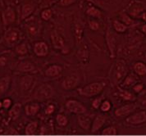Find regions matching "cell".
<instances>
[{
  "label": "cell",
  "mask_w": 146,
  "mask_h": 136,
  "mask_svg": "<svg viewBox=\"0 0 146 136\" xmlns=\"http://www.w3.org/2000/svg\"><path fill=\"white\" fill-rule=\"evenodd\" d=\"M128 74V67L127 64L124 60L117 61L111 69V81L113 80L114 84H121L124 78Z\"/></svg>",
  "instance_id": "6da1fadb"
},
{
  "label": "cell",
  "mask_w": 146,
  "mask_h": 136,
  "mask_svg": "<svg viewBox=\"0 0 146 136\" xmlns=\"http://www.w3.org/2000/svg\"><path fill=\"white\" fill-rule=\"evenodd\" d=\"M106 87V83L104 82H93L86 84L81 88H79L77 91L81 96L87 98H92L99 96Z\"/></svg>",
  "instance_id": "7a4b0ae2"
},
{
  "label": "cell",
  "mask_w": 146,
  "mask_h": 136,
  "mask_svg": "<svg viewBox=\"0 0 146 136\" xmlns=\"http://www.w3.org/2000/svg\"><path fill=\"white\" fill-rule=\"evenodd\" d=\"M54 94L53 87L48 84H42L36 89L34 98L38 101H46Z\"/></svg>",
  "instance_id": "3957f363"
},
{
  "label": "cell",
  "mask_w": 146,
  "mask_h": 136,
  "mask_svg": "<svg viewBox=\"0 0 146 136\" xmlns=\"http://www.w3.org/2000/svg\"><path fill=\"white\" fill-rule=\"evenodd\" d=\"M126 124L131 126H139L146 123V111H134L126 118Z\"/></svg>",
  "instance_id": "277c9868"
},
{
  "label": "cell",
  "mask_w": 146,
  "mask_h": 136,
  "mask_svg": "<svg viewBox=\"0 0 146 136\" xmlns=\"http://www.w3.org/2000/svg\"><path fill=\"white\" fill-rule=\"evenodd\" d=\"M146 10L145 4L141 1L133 0L131 1L126 7V13H127L132 18H139Z\"/></svg>",
  "instance_id": "5b68a950"
},
{
  "label": "cell",
  "mask_w": 146,
  "mask_h": 136,
  "mask_svg": "<svg viewBox=\"0 0 146 136\" xmlns=\"http://www.w3.org/2000/svg\"><path fill=\"white\" fill-rule=\"evenodd\" d=\"M105 39H106V44L109 51L110 58H116V53H117V38L115 35V33L112 30L111 27H108L106 30V34H105Z\"/></svg>",
  "instance_id": "8992f818"
},
{
  "label": "cell",
  "mask_w": 146,
  "mask_h": 136,
  "mask_svg": "<svg viewBox=\"0 0 146 136\" xmlns=\"http://www.w3.org/2000/svg\"><path fill=\"white\" fill-rule=\"evenodd\" d=\"M50 38H51V41H52V45L55 49L60 50L62 52L66 53V52L65 51V49L66 48V45H65V39L63 38V36L56 29L53 30L51 32Z\"/></svg>",
  "instance_id": "52a82bcc"
},
{
  "label": "cell",
  "mask_w": 146,
  "mask_h": 136,
  "mask_svg": "<svg viewBox=\"0 0 146 136\" xmlns=\"http://www.w3.org/2000/svg\"><path fill=\"white\" fill-rule=\"evenodd\" d=\"M66 108L70 112L74 113V114H85L86 112V107L82 103L76 99H69L66 102Z\"/></svg>",
  "instance_id": "ba28073f"
},
{
  "label": "cell",
  "mask_w": 146,
  "mask_h": 136,
  "mask_svg": "<svg viewBox=\"0 0 146 136\" xmlns=\"http://www.w3.org/2000/svg\"><path fill=\"white\" fill-rule=\"evenodd\" d=\"M17 20V13L13 7H7L2 12V21L4 26H8L15 23Z\"/></svg>",
  "instance_id": "9c48e42d"
},
{
  "label": "cell",
  "mask_w": 146,
  "mask_h": 136,
  "mask_svg": "<svg viewBox=\"0 0 146 136\" xmlns=\"http://www.w3.org/2000/svg\"><path fill=\"white\" fill-rule=\"evenodd\" d=\"M21 38V32L16 28H9L4 33L3 39L8 45L15 44Z\"/></svg>",
  "instance_id": "30bf717a"
},
{
  "label": "cell",
  "mask_w": 146,
  "mask_h": 136,
  "mask_svg": "<svg viewBox=\"0 0 146 136\" xmlns=\"http://www.w3.org/2000/svg\"><path fill=\"white\" fill-rule=\"evenodd\" d=\"M137 107L136 105L134 103H128L125 104L121 107H120L118 108H117L114 111V115L116 117H128L129 115H131L132 112L136 110Z\"/></svg>",
  "instance_id": "8fae6325"
},
{
  "label": "cell",
  "mask_w": 146,
  "mask_h": 136,
  "mask_svg": "<svg viewBox=\"0 0 146 136\" xmlns=\"http://www.w3.org/2000/svg\"><path fill=\"white\" fill-rule=\"evenodd\" d=\"M80 83L79 78L75 75L67 76L62 82V87L65 90H72L76 89Z\"/></svg>",
  "instance_id": "7c38bea8"
},
{
  "label": "cell",
  "mask_w": 146,
  "mask_h": 136,
  "mask_svg": "<svg viewBox=\"0 0 146 136\" xmlns=\"http://www.w3.org/2000/svg\"><path fill=\"white\" fill-rule=\"evenodd\" d=\"M34 52L37 57L44 58L48 54V46L44 41L36 42L34 45Z\"/></svg>",
  "instance_id": "4fadbf2b"
},
{
  "label": "cell",
  "mask_w": 146,
  "mask_h": 136,
  "mask_svg": "<svg viewBox=\"0 0 146 136\" xmlns=\"http://www.w3.org/2000/svg\"><path fill=\"white\" fill-rule=\"evenodd\" d=\"M107 121V117L104 115H97L96 117L94 118L93 121H92V125H91V129L90 131L91 133H97L100 130L102 129V127L104 125V124L106 123Z\"/></svg>",
  "instance_id": "5bb4252c"
},
{
  "label": "cell",
  "mask_w": 146,
  "mask_h": 136,
  "mask_svg": "<svg viewBox=\"0 0 146 136\" xmlns=\"http://www.w3.org/2000/svg\"><path fill=\"white\" fill-rule=\"evenodd\" d=\"M35 10V6L33 3H24L21 9V20H27L29 18Z\"/></svg>",
  "instance_id": "9a60e30c"
},
{
  "label": "cell",
  "mask_w": 146,
  "mask_h": 136,
  "mask_svg": "<svg viewBox=\"0 0 146 136\" xmlns=\"http://www.w3.org/2000/svg\"><path fill=\"white\" fill-rule=\"evenodd\" d=\"M62 72V66L53 64V65L48 66V68L44 71V74L47 77L54 78L60 76Z\"/></svg>",
  "instance_id": "2e32d148"
},
{
  "label": "cell",
  "mask_w": 146,
  "mask_h": 136,
  "mask_svg": "<svg viewBox=\"0 0 146 136\" xmlns=\"http://www.w3.org/2000/svg\"><path fill=\"white\" fill-rule=\"evenodd\" d=\"M78 125L84 130H89L90 129H91L92 120L87 115L80 114L78 117Z\"/></svg>",
  "instance_id": "e0dca14e"
},
{
  "label": "cell",
  "mask_w": 146,
  "mask_h": 136,
  "mask_svg": "<svg viewBox=\"0 0 146 136\" xmlns=\"http://www.w3.org/2000/svg\"><path fill=\"white\" fill-rule=\"evenodd\" d=\"M17 69L18 71L25 72V73H31L36 71L35 66L34 65L32 62H27V61H22L19 62V64L17 66Z\"/></svg>",
  "instance_id": "ac0fdd59"
},
{
  "label": "cell",
  "mask_w": 146,
  "mask_h": 136,
  "mask_svg": "<svg viewBox=\"0 0 146 136\" xmlns=\"http://www.w3.org/2000/svg\"><path fill=\"white\" fill-rule=\"evenodd\" d=\"M40 109V104L37 103H31L25 106V112L28 117L35 116Z\"/></svg>",
  "instance_id": "d6986e66"
},
{
  "label": "cell",
  "mask_w": 146,
  "mask_h": 136,
  "mask_svg": "<svg viewBox=\"0 0 146 136\" xmlns=\"http://www.w3.org/2000/svg\"><path fill=\"white\" fill-rule=\"evenodd\" d=\"M83 31H84V24L79 21H76L74 25V35L76 42H80L82 36H83Z\"/></svg>",
  "instance_id": "ffe728a7"
},
{
  "label": "cell",
  "mask_w": 146,
  "mask_h": 136,
  "mask_svg": "<svg viewBox=\"0 0 146 136\" xmlns=\"http://www.w3.org/2000/svg\"><path fill=\"white\" fill-rule=\"evenodd\" d=\"M136 83H137V78L135 76V75L127 74L126 77L122 80V82L121 83V85L122 88H130V87H133V85Z\"/></svg>",
  "instance_id": "44dd1931"
},
{
  "label": "cell",
  "mask_w": 146,
  "mask_h": 136,
  "mask_svg": "<svg viewBox=\"0 0 146 136\" xmlns=\"http://www.w3.org/2000/svg\"><path fill=\"white\" fill-rule=\"evenodd\" d=\"M133 71L138 76H146V64L143 62H136L133 66Z\"/></svg>",
  "instance_id": "7402d4cb"
},
{
  "label": "cell",
  "mask_w": 146,
  "mask_h": 136,
  "mask_svg": "<svg viewBox=\"0 0 146 136\" xmlns=\"http://www.w3.org/2000/svg\"><path fill=\"white\" fill-rule=\"evenodd\" d=\"M112 26H113V30L117 33H124L126 32L128 26H126L125 23H123L121 21H120L119 19H115L113 20L112 22Z\"/></svg>",
  "instance_id": "603a6c76"
},
{
  "label": "cell",
  "mask_w": 146,
  "mask_h": 136,
  "mask_svg": "<svg viewBox=\"0 0 146 136\" xmlns=\"http://www.w3.org/2000/svg\"><path fill=\"white\" fill-rule=\"evenodd\" d=\"M86 13L88 17H90L92 18H102L103 17V13L100 8L94 6L89 7L86 11Z\"/></svg>",
  "instance_id": "cb8c5ba5"
},
{
  "label": "cell",
  "mask_w": 146,
  "mask_h": 136,
  "mask_svg": "<svg viewBox=\"0 0 146 136\" xmlns=\"http://www.w3.org/2000/svg\"><path fill=\"white\" fill-rule=\"evenodd\" d=\"M11 83L10 76H3L0 78V96L3 95L9 89Z\"/></svg>",
  "instance_id": "d4e9b609"
},
{
  "label": "cell",
  "mask_w": 146,
  "mask_h": 136,
  "mask_svg": "<svg viewBox=\"0 0 146 136\" xmlns=\"http://www.w3.org/2000/svg\"><path fill=\"white\" fill-rule=\"evenodd\" d=\"M117 95L124 101H135V96L132 93L124 89H119Z\"/></svg>",
  "instance_id": "484cf974"
},
{
  "label": "cell",
  "mask_w": 146,
  "mask_h": 136,
  "mask_svg": "<svg viewBox=\"0 0 146 136\" xmlns=\"http://www.w3.org/2000/svg\"><path fill=\"white\" fill-rule=\"evenodd\" d=\"M21 110V104L19 103L14 104L13 106L12 107V108L9 111V112H8L9 117L12 120L15 121L16 119H17L18 117L20 116Z\"/></svg>",
  "instance_id": "4316f807"
},
{
  "label": "cell",
  "mask_w": 146,
  "mask_h": 136,
  "mask_svg": "<svg viewBox=\"0 0 146 136\" xmlns=\"http://www.w3.org/2000/svg\"><path fill=\"white\" fill-rule=\"evenodd\" d=\"M119 18L118 19L120 21H121L123 23H125L127 26H131L134 25L135 23V21L134 18H132L129 14L126 12H122V13H120L118 15Z\"/></svg>",
  "instance_id": "83f0119b"
},
{
  "label": "cell",
  "mask_w": 146,
  "mask_h": 136,
  "mask_svg": "<svg viewBox=\"0 0 146 136\" xmlns=\"http://www.w3.org/2000/svg\"><path fill=\"white\" fill-rule=\"evenodd\" d=\"M33 83V77L31 76H26L21 78V87L23 90H28Z\"/></svg>",
  "instance_id": "f1b7e54d"
},
{
  "label": "cell",
  "mask_w": 146,
  "mask_h": 136,
  "mask_svg": "<svg viewBox=\"0 0 146 136\" xmlns=\"http://www.w3.org/2000/svg\"><path fill=\"white\" fill-rule=\"evenodd\" d=\"M39 26L35 23V22H31L28 23L27 26V31L28 34L31 37H35L39 33Z\"/></svg>",
  "instance_id": "f546056e"
},
{
  "label": "cell",
  "mask_w": 146,
  "mask_h": 136,
  "mask_svg": "<svg viewBox=\"0 0 146 136\" xmlns=\"http://www.w3.org/2000/svg\"><path fill=\"white\" fill-rule=\"evenodd\" d=\"M53 9L50 8V7H45L44 9H43L40 13V17L41 19L45 21H48L49 20L51 19L53 17Z\"/></svg>",
  "instance_id": "4dcf8cb0"
},
{
  "label": "cell",
  "mask_w": 146,
  "mask_h": 136,
  "mask_svg": "<svg viewBox=\"0 0 146 136\" xmlns=\"http://www.w3.org/2000/svg\"><path fill=\"white\" fill-rule=\"evenodd\" d=\"M77 58L83 63H86V62H88L89 52H88L87 48H86V47H84V48H81L77 52Z\"/></svg>",
  "instance_id": "1f68e13d"
},
{
  "label": "cell",
  "mask_w": 146,
  "mask_h": 136,
  "mask_svg": "<svg viewBox=\"0 0 146 136\" xmlns=\"http://www.w3.org/2000/svg\"><path fill=\"white\" fill-rule=\"evenodd\" d=\"M37 128H38V123L36 121H31L26 126L25 133H26V135H34L35 133V131L37 130Z\"/></svg>",
  "instance_id": "d6a6232c"
},
{
  "label": "cell",
  "mask_w": 146,
  "mask_h": 136,
  "mask_svg": "<svg viewBox=\"0 0 146 136\" xmlns=\"http://www.w3.org/2000/svg\"><path fill=\"white\" fill-rule=\"evenodd\" d=\"M56 122L59 126L64 127L68 124V118L66 117V115H64L62 113H58L56 116Z\"/></svg>",
  "instance_id": "836d02e7"
},
{
  "label": "cell",
  "mask_w": 146,
  "mask_h": 136,
  "mask_svg": "<svg viewBox=\"0 0 146 136\" xmlns=\"http://www.w3.org/2000/svg\"><path fill=\"white\" fill-rule=\"evenodd\" d=\"M15 51L16 52L21 55V56H23V55H26L28 52V48H27V45L25 43H21L19 44L18 45L16 46V48H15Z\"/></svg>",
  "instance_id": "e575fe53"
},
{
  "label": "cell",
  "mask_w": 146,
  "mask_h": 136,
  "mask_svg": "<svg viewBox=\"0 0 146 136\" xmlns=\"http://www.w3.org/2000/svg\"><path fill=\"white\" fill-rule=\"evenodd\" d=\"M117 134V129L114 125H109L102 130V135H115Z\"/></svg>",
  "instance_id": "d590c367"
},
{
  "label": "cell",
  "mask_w": 146,
  "mask_h": 136,
  "mask_svg": "<svg viewBox=\"0 0 146 136\" xmlns=\"http://www.w3.org/2000/svg\"><path fill=\"white\" fill-rule=\"evenodd\" d=\"M88 26H89V28L93 31H99L100 28V23L98 22V21L94 19H90L89 20V22H88Z\"/></svg>",
  "instance_id": "8d00e7d4"
},
{
  "label": "cell",
  "mask_w": 146,
  "mask_h": 136,
  "mask_svg": "<svg viewBox=\"0 0 146 136\" xmlns=\"http://www.w3.org/2000/svg\"><path fill=\"white\" fill-rule=\"evenodd\" d=\"M78 0H58V5L62 7H70L76 3Z\"/></svg>",
  "instance_id": "74e56055"
},
{
  "label": "cell",
  "mask_w": 146,
  "mask_h": 136,
  "mask_svg": "<svg viewBox=\"0 0 146 136\" xmlns=\"http://www.w3.org/2000/svg\"><path fill=\"white\" fill-rule=\"evenodd\" d=\"M112 108V103H110L109 100H104L102 102V104L100 106V110L102 111L103 112H108L109 111L111 110Z\"/></svg>",
  "instance_id": "f35d334b"
},
{
  "label": "cell",
  "mask_w": 146,
  "mask_h": 136,
  "mask_svg": "<svg viewBox=\"0 0 146 136\" xmlns=\"http://www.w3.org/2000/svg\"><path fill=\"white\" fill-rule=\"evenodd\" d=\"M102 102H103L102 97L95 98L93 101H92V103H91V106H92V107H93L94 109L97 110V109L100 108V106L102 104Z\"/></svg>",
  "instance_id": "ab89813d"
},
{
  "label": "cell",
  "mask_w": 146,
  "mask_h": 136,
  "mask_svg": "<svg viewBox=\"0 0 146 136\" xmlns=\"http://www.w3.org/2000/svg\"><path fill=\"white\" fill-rule=\"evenodd\" d=\"M55 105L53 103H49L46 107L45 110H44V112L46 115H52L53 112L55 111Z\"/></svg>",
  "instance_id": "60d3db41"
},
{
  "label": "cell",
  "mask_w": 146,
  "mask_h": 136,
  "mask_svg": "<svg viewBox=\"0 0 146 136\" xmlns=\"http://www.w3.org/2000/svg\"><path fill=\"white\" fill-rule=\"evenodd\" d=\"M144 88H145V85L142 83H136L135 84H134L132 87L133 90L135 91L136 94H139L141 91L144 90Z\"/></svg>",
  "instance_id": "b9f144b4"
},
{
  "label": "cell",
  "mask_w": 146,
  "mask_h": 136,
  "mask_svg": "<svg viewBox=\"0 0 146 136\" xmlns=\"http://www.w3.org/2000/svg\"><path fill=\"white\" fill-rule=\"evenodd\" d=\"M2 103H3V107H4L5 109H8L12 106V99L4 98Z\"/></svg>",
  "instance_id": "7bdbcfd3"
},
{
  "label": "cell",
  "mask_w": 146,
  "mask_h": 136,
  "mask_svg": "<svg viewBox=\"0 0 146 136\" xmlns=\"http://www.w3.org/2000/svg\"><path fill=\"white\" fill-rule=\"evenodd\" d=\"M42 2H43V4L44 5V6H49V5H52L54 3H58V0H42Z\"/></svg>",
  "instance_id": "ee69618b"
},
{
  "label": "cell",
  "mask_w": 146,
  "mask_h": 136,
  "mask_svg": "<svg viewBox=\"0 0 146 136\" xmlns=\"http://www.w3.org/2000/svg\"><path fill=\"white\" fill-rule=\"evenodd\" d=\"M7 62V59L6 57L4 56H1L0 57V67H3V66H5Z\"/></svg>",
  "instance_id": "f6af8a7d"
},
{
  "label": "cell",
  "mask_w": 146,
  "mask_h": 136,
  "mask_svg": "<svg viewBox=\"0 0 146 136\" xmlns=\"http://www.w3.org/2000/svg\"><path fill=\"white\" fill-rule=\"evenodd\" d=\"M140 31H141V32L143 33L145 35H146V23L143 24L142 26H140Z\"/></svg>",
  "instance_id": "bcb514c9"
},
{
  "label": "cell",
  "mask_w": 146,
  "mask_h": 136,
  "mask_svg": "<svg viewBox=\"0 0 146 136\" xmlns=\"http://www.w3.org/2000/svg\"><path fill=\"white\" fill-rule=\"evenodd\" d=\"M140 18L142 19L143 21H145V23H146V10L144 12V13H142V15H141Z\"/></svg>",
  "instance_id": "7dc6e473"
},
{
  "label": "cell",
  "mask_w": 146,
  "mask_h": 136,
  "mask_svg": "<svg viewBox=\"0 0 146 136\" xmlns=\"http://www.w3.org/2000/svg\"><path fill=\"white\" fill-rule=\"evenodd\" d=\"M2 107H3V103H2V102H0V109H1Z\"/></svg>",
  "instance_id": "c3c4849f"
},
{
  "label": "cell",
  "mask_w": 146,
  "mask_h": 136,
  "mask_svg": "<svg viewBox=\"0 0 146 136\" xmlns=\"http://www.w3.org/2000/svg\"><path fill=\"white\" fill-rule=\"evenodd\" d=\"M7 1H9V2H13V1H14V0H7Z\"/></svg>",
  "instance_id": "681fc988"
},
{
  "label": "cell",
  "mask_w": 146,
  "mask_h": 136,
  "mask_svg": "<svg viewBox=\"0 0 146 136\" xmlns=\"http://www.w3.org/2000/svg\"><path fill=\"white\" fill-rule=\"evenodd\" d=\"M137 1H143V0H137Z\"/></svg>",
  "instance_id": "f907efd6"
}]
</instances>
